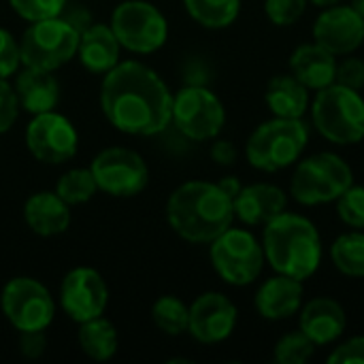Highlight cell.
I'll return each mask as SVG.
<instances>
[{
    "instance_id": "20",
    "label": "cell",
    "mask_w": 364,
    "mask_h": 364,
    "mask_svg": "<svg viewBox=\"0 0 364 364\" xmlns=\"http://www.w3.org/2000/svg\"><path fill=\"white\" fill-rule=\"evenodd\" d=\"M299 326L316 346H328L343 335L348 326V316L341 303H337L335 299L318 296L301 307Z\"/></svg>"
},
{
    "instance_id": "2",
    "label": "cell",
    "mask_w": 364,
    "mask_h": 364,
    "mask_svg": "<svg viewBox=\"0 0 364 364\" xmlns=\"http://www.w3.org/2000/svg\"><path fill=\"white\" fill-rule=\"evenodd\" d=\"M232 220V198L211 181H186L166 200L168 226L190 243H211Z\"/></svg>"
},
{
    "instance_id": "30",
    "label": "cell",
    "mask_w": 364,
    "mask_h": 364,
    "mask_svg": "<svg viewBox=\"0 0 364 364\" xmlns=\"http://www.w3.org/2000/svg\"><path fill=\"white\" fill-rule=\"evenodd\" d=\"M316 352V343L303 333H288L284 335L275 350H273V358L277 364H305Z\"/></svg>"
},
{
    "instance_id": "32",
    "label": "cell",
    "mask_w": 364,
    "mask_h": 364,
    "mask_svg": "<svg viewBox=\"0 0 364 364\" xmlns=\"http://www.w3.org/2000/svg\"><path fill=\"white\" fill-rule=\"evenodd\" d=\"M337 213L343 224L352 228H364V188L350 186L337 200Z\"/></svg>"
},
{
    "instance_id": "25",
    "label": "cell",
    "mask_w": 364,
    "mask_h": 364,
    "mask_svg": "<svg viewBox=\"0 0 364 364\" xmlns=\"http://www.w3.org/2000/svg\"><path fill=\"white\" fill-rule=\"evenodd\" d=\"M77 341H79L81 352L96 363L111 360L119 348L117 331H115L113 322H109L105 316L81 322L79 331H77Z\"/></svg>"
},
{
    "instance_id": "35",
    "label": "cell",
    "mask_w": 364,
    "mask_h": 364,
    "mask_svg": "<svg viewBox=\"0 0 364 364\" xmlns=\"http://www.w3.org/2000/svg\"><path fill=\"white\" fill-rule=\"evenodd\" d=\"M19 115V100L9 79L0 77V134L9 132Z\"/></svg>"
},
{
    "instance_id": "39",
    "label": "cell",
    "mask_w": 364,
    "mask_h": 364,
    "mask_svg": "<svg viewBox=\"0 0 364 364\" xmlns=\"http://www.w3.org/2000/svg\"><path fill=\"white\" fill-rule=\"evenodd\" d=\"M237 147L232 141H226V139H218L213 145H211V160L220 166H232L237 162Z\"/></svg>"
},
{
    "instance_id": "21",
    "label": "cell",
    "mask_w": 364,
    "mask_h": 364,
    "mask_svg": "<svg viewBox=\"0 0 364 364\" xmlns=\"http://www.w3.org/2000/svg\"><path fill=\"white\" fill-rule=\"evenodd\" d=\"M13 87L19 100V109L28 111L30 115L53 111L60 102V83L51 70L21 66Z\"/></svg>"
},
{
    "instance_id": "41",
    "label": "cell",
    "mask_w": 364,
    "mask_h": 364,
    "mask_svg": "<svg viewBox=\"0 0 364 364\" xmlns=\"http://www.w3.org/2000/svg\"><path fill=\"white\" fill-rule=\"evenodd\" d=\"M309 2H314L316 6H333V4H341L343 0H309Z\"/></svg>"
},
{
    "instance_id": "15",
    "label": "cell",
    "mask_w": 364,
    "mask_h": 364,
    "mask_svg": "<svg viewBox=\"0 0 364 364\" xmlns=\"http://www.w3.org/2000/svg\"><path fill=\"white\" fill-rule=\"evenodd\" d=\"M314 41L335 55H350L364 43V17L352 4L324 6L314 23Z\"/></svg>"
},
{
    "instance_id": "40",
    "label": "cell",
    "mask_w": 364,
    "mask_h": 364,
    "mask_svg": "<svg viewBox=\"0 0 364 364\" xmlns=\"http://www.w3.org/2000/svg\"><path fill=\"white\" fill-rule=\"evenodd\" d=\"M218 186H220V188H222L230 198H235V196L241 192V188H243V186H241V181H239L237 177H232V175H230V177H224L222 181H218Z\"/></svg>"
},
{
    "instance_id": "1",
    "label": "cell",
    "mask_w": 364,
    "mask_h": 364,
    "mask_svg": "<svg viewBox=\"0 0 364 364\" xmlns=\"http://www.w3.org/2000/svg\"><path fill=\"white\" fill-rule=\"evenodd\" d=\"M100 109L115 130L130 136H154L173 122V94L154 68L124 60L102 75Z\"/></svg>"
},
{
    "instance_id": "6",
    "label": "cell",
    "mask_w": 364,
    "mask_h": 364,
    "mask_svg": "<svg viewBox=\"0 0 364 364\" xmlns=\"http://www.w3.org/2000/svg\"><path fill=\"white\" fill-rule=\"evenodd\" d=\"M354 183L350 164L331 151L314 154L301 160L290 179V194L305 207L335 203Z\"/></svg>"
},
{
    "instance_id": "19",
    "label": "cell",
    "mask_w": 364,
    "mask_h": 364,
    "mask_svg": "<svg viewBox=\"0 0 364 364\" xmlns=\"http://www.w3.org/2000/svg\"><path fill=\"white\" fill-rule=\"evenodd\" d=\"M254 305L264 320H288L303 307V282L277 273L258 288Z\"/></svg>"
},
{
    "instance_id": "23",
    "label": "cell",
    "mask_w": 364,
    "mask_h": 364,
    "mask_svg": "<svg viewBox=\"0 0 364 364\" xmlns=\"http://www.w3.org/2000/svg\"><path fill=\"white\" fill-rule=\"evenodd\" d=\"M290 73L309 90H324L335 83L337 75V55L324 49L322 45L305 43L299 45L290 55Z\"/></svg>"
},
{
    "instance_id": "42",
    "label": "cell",
    "mask_w": 364,
    "mask_h": 364,
    "mask_svg": "<svg viewBox=\"0 0 364 364\" xmlns=\"http://www.w3.org/2000/svg\"><path fill=\"white\" fill-rule=\"evenodd\" d=\"M352 6L364 17V0H352Z\"/></svg>"
},
{
    "instance_id": "27",
    "label": "cell",
    "mask_w": 364,
    "mask_h": 364,
    "mask_svg": "<svg viewBox=\"0 0 364 364\" xmlns=\"http://www.w3.org/2000/svg\"><path fill=\"white\" fill-rule=\"evenodd\" d=\"M151 320L154 324L168 337H179L188 333L190 322V307L173 294L160 296L151 307Z\"/></svg>"
},
{
    "instance_id": "29",
    "label": "cell",
    "mask_w": 364,
    "mask_h": 364,
    "mask_svg": "<svg viewBox=\"0 0 364 364\" xmlns=\"http://www.w3.org/2000/svg\"><path fill=\"white\" fill-rule=\"evenodd\" d=\"M98 192L96 179L87 168H68L55 183V194L70 207L90 203Z\"/></svg>"
},
{
    "instance_id": "16",
    "label": "cell",
    "mask_w": 364,
    "mask_h": 364,
    "mask_svg": "<svg viewBox=\"0 0 364 364\" xmlns=\"http://www.w3.org/2000/svg\"><path fill=\"white\" fill-rule=\"evenodd\" d=\"M237 307L222 292H205L190 305L188 333L198 343H222L237 326Z\"/></svg>"
},
{
    "instance_id": "8",
    "label": "cell",
    "mask_w": 364,
    "mask_h": 364,
    "mask_svg": "<svg viewBox=\"0 0 364 364\" xmlns=\"http://www.w3.org/2000/svg\"><path fill=\"white\" fill-rule=\"evenodd\" d=\"M122 49L132 53H154L164 47L168 38V21L158 6L147 0H124L119 2L109 21Z\"/></svg>"
},
{
    "instance_id": "12",
    "label": "cell",
    "mask_w": 364,
    "mask_h": 364,
    "mask_svg": "<svg viewBox=\"0 0 364 364\" xmlns=\"http://www.w3.org/2000/svg\"><path fill=\"white\" fill-rule=\"evenodd\" d=\"M90 171L98 190L113 198L136 196L149 183L147 162L130 147H107L98 151L90 164Z\"/></svg>"
},
{
    "instance_id": "11",
    "label": "cell",
    "mask_w": 364,
    "mask_h": 364,
    "mask_svg": "<svg viewBox=\"0 0 364 364\" xmlns=\"http://www.w3.org/2000/svg\"><path fill=\"white\" fill-rule=\"evenodd\" d=\"M171 124H175V128L190 141H209L222 132L226 109L209 87L192 83L173 94Z\"/></svg>"
},
{
    "instance_id": "7",
    "label": "cell",
    "mask_w": 364,
    "mask_h": 364,
    "mask_svg": "<svg viewBox=\"0 0 364 364\" xmlns=\"http://www.w3.org/2000/svg\"><path fill=\"white\" fill-rule=\"evenodd\" d=\"M79 30L62 15L30 21L19 38L21 66L58 70L77 55Z\"/></svg>"
},
{
    "instance_id": "28",
    "label": "cell",
    "mask_w": 364,
    "mask_h": 364,
    "mask_svg": "<svg viewBox=\"0 0 364 364\" xmlns=\"http://www.w3.org/2000/svg\"><path fill=\"white\" fill-rule=\"evenodd\" d=\"M335 267L348 277H364V232H346L331 247Z\"/></svg>"
},
{
    "instance_id": "4",
    "label": "cell",
    "mask_w": 364,
    "mask_h": 364,
    "mask_svg": "<svg viewBox=\"0 0 364 364\" xmlns=\"http://www.w3.org/2000/svg\"><path fill=\"white\" fill-rule=\"evenodd\" d=\"M309 143L307 124L296 117H275L262 122L245 143L247 162L264 173H277L292 166Z\"/></svg>"
},
{
    "instance_id": "36",
    "label": "cell",
    "mask_w": 364,
    "mask_h": 364,
    "mask_svg": "<svg viewBox=\"0 0 364 364\" xmlns=\"http://www.w3.org/2000/svg\"><path fill=\"white\" fill-rule=\"evenodd\" d=\"M335 83H341L352 90H363L364 87V62L360 58H346L343 62L337 64V75Z\"/></svg>"
},
{
    "instance_id": "5",
    "label": "cell",
    "mask_w": 364,
    "mask_h": 364,
    "mask_svg": "<svg viewBox=\"0 0 364 364\" xmlns=\"http://www.w3.org/2000/svg\"><path fill=\"white\" fill-rule=\"evenodd\" d=\"M316 130L335 145H356L364 139V98L358 90L331 83L311 102Z\"/></svg>"
},
{
    "instance_id": "13",
    "label": "cell",
    "mask_w": 364,
    "mask_h": 364,
    "mask_svg": "<svg viewBox=\"0 0 364 364\" xmlns=\"http://www.w3.org/2000/svg\"><path fill=\"white\" fill-rule=\"evenodd\" d=\"M23 139L28 151L43 164H64L73 160L79 149L75 124L55 109L32 115Z\"/></svg>"
},
{
    "instance_id": "17",
    "label": "cell",
    "mask_w": 364,
    "mask_h": 364,
    "mask_svg": "<svg viewBox=\"0 0 364 364\" xmlns=\"http://www.w3.org/2000/svg\"><path fill=\"white\" fill-rule=\"evenodd\" d=\"M288 207V196L282 188L273 183H252L243 186L232 198L235 218L247 226H264Z\"/></svg>"
},
{
    "instance_id": "26",
    "label": "cell",
    "mask_w": 364,
    "mask_h": 364,
    "mask_svg": "<svg viewBox=\"0 0 364 364\" xmlns=\"http://www.w3.org/2000/svg\"><path fill=\"white\" fill-rule=\"evenodd\" d=\"M188 15L209 30H222L237 21L241 0H183Z\"/></svg>"
},
{
    "instance_id": "9",
    "label": "cell",
    "mask_w": 364,
    "mask_h": 364,
    "mask_svg": "<svg viewBox=\"0 0 364 364\" xmlns=\"http://www.w3.org/2000/svg\"><path fill=\"white\" fill-rule=\"evenodd\" d=\"M209 258L215 273L230 286L254 284L264 267V250L258 239L243 228H226L211 241Z\"/></svg>"
},
{
    "instance_id": "22",
    "label": "cell",
    "mask_w": 364,
    "mask_h": 364,
    "mask_svg": "<svg viewBox=\"0 0 364 364\" xmlns=\"http://www.w3.org/2000/svg\"><path fill=\"white\" fill-rule=\"evenodd\" d=\"M23 220L38 237H58L70 226V205H66L55 190L34 192L23 203Z\"/></svg>"
},
{
    "instance_id": "18",
    "label": "cell",
    "mask_w": 364,
    "mask_h": 364,
    "mask_svg": "<svg viewBox=\"0 0 364 364\" xmlns=\"http://www.w3.org/2000/svg\"><path fill=\"white\" fill-rule=\"evenodd\" d=\"M122 45L109 23H90L79 34L77 55L81 66L94 75H107L122 60Z\"/></svg>"
},
{
    "instance_id": "31",
    "label": "cell",
    "mask_w": 364,
    "mask_h": 364,
    "mask_svg": "<svg viewBox=\"0 0 364 364\" xmlns=\"http://www.w3.org/2000/svg\"><path fill=\"white\" fill-rule=\"evenodd\" d=\"M11 9L26 21H41L64 13L68 0H9Z\"/></svg>"
},
{
    "instance_id": "10",
    "label": "cell",
    "mask_w": 364,
    "mask_h": 364,
    "mask_svg": "<svg viewBox=\"0 0 364 364\" xmlns=\"http://www.w3.org/2000/svg\"><path fill=\"white\" fill-rule=\"evenodd\" d=\"M0 309L17 333L47 331L55 318L51 292L34 277H13L0 292Z\"/></svg>"
},
{
    "instance_id": "3",
    "label": "cell",
    "mask_w": 364,
    "mask_h": 364,
    "mask_svg": "<svg viewBox=\"0 0 364 364\" xmlns=\"http://www.w3.org/2000/svg\"><path fill=\"white\" fill-rule=\"evenodd\" d=\"M264 260L275 273L309 279L322 262V239L311 220L299 213L284 211L269 224L262 232Z\"/></svg>"
},
{
    "instance_id": "14",
    "label": "cell",
    "mask_w": 364,
    "mask_h": 364,
    "mask_svg": "<svg viewBox=\"0 0 364 364\" xmlns=\"http://www.w3.org/2000/svg\"><path fill=\"white\" fill-rule=\"evenodd\" d=\"M109 305V288L102 275L90 267L68 271L60 284V307L77 324L105 316Z\"/></svg>"
},
{
    "instance_id": "34",
    "label": "cell",
    "mask_w": 364,
    "mask_h": 364,
    "mask_svg": "<svg viewBox=\"0 0 364 364\" xmlns=\"http://www.w3.org/2000/svg\"><path fill=\"white\" fill-rule=\"evenodd\" d=\"M21 66L19 41L4 28H0V77H13Z\"/></svg>"
},
{
    "instance_id": "37",
    "label": "cell",
    "mask_w": 364,
    "mask_h": 364,
    "mask_svg": "<svg viewBox=\"0 0 364 364\" xmlns=\"http://www.w3.org/2000/svg\"><path fill=\"white\" fill-rule=\"evenodd\" d=\"M331 364H348V363H364V337H352L350 341L337 346L331 356H328Z\"/></svg>"
},
{
    "instance_id": "24",
    "label": "cell",
    "mask_w": 364,
    "mask_h": 364,
    "mask_svg": "<svg viewBox=\"0 0 364 364\" xmlns=\"http://www.w3.org/2000/svg\"><path fill=\"white\" fill-rule=\"evenodd\" d=\"M267 107L275 117H303L309 109V87H305L292 73L288 75H275L264 92Z\"/></svg>"
},
{
    "instance_id": "38",
    "label": "cell",
    "mask_w": 364,
    "mask_h": 364,
    "mask_svg": "<svg viewBox=\"0 0 364 364\" xmlns=\"http://www.w3.org/2000/svg\"><path fill=\"white\" fill-rule=\"evenodd\" d=\"M45 331L34 333H19V350L26 358H38L45 352Z\"/></svg>"
},
{
    "instance_id": "33",
    "label": "cell",
    "mask_w": 364,
    "mask_h": 364,
    "mask_svg": "<svg viewBox=\"0 0 364 364\" xmlns=\"http://www.w3.org/2000/svg\"><path fill=\"white\" fill-rule=\"evenodd\" d=\"M309 0H264V13L275 26H292L296 23Z\"/></svg>"
}]
</instances>
